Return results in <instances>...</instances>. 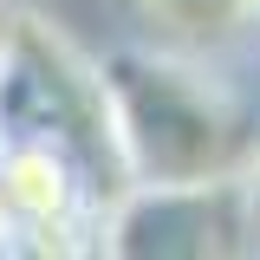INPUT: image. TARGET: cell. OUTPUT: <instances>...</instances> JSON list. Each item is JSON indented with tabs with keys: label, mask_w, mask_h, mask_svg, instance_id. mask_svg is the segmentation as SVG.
Listing matches in <instances>:
<instances>
[{
	"label": "cell",
	"mask_w": 260,
	"mask_h": 260,
	"mask_svg": "<svg viewBox=\"0 0 260 260\" xmlns=\"http://www.w3.org/2000/svg\"><path fill=\"white\" fill-rule=\"evenodd\" d=\"M234 59H195L162 46H130L104 65L111 124L130 182H221L260 156L254 104L228 78Z\"/></svg>",
	"instance_id": "6da1fadb"
},
{
	"label": "cell",
	"mask_w": 260,
	"mask_h": 260,
	"mask_svg": "<svg viewBox=\"0 0 260 260\" xmlns=\"http://www.w3.org/2000/svg\"><path fill=\"white\" fill-rule=\"evenodd\" d=\"M7 247H20V215H13L7 195H0V254H7Z\"/></svg>",
	"instance_id": "3957f363"
},
{
	"label": "cell",
	"mask_w": 260,
	"mask_h": 260,
	"mask_svg": "<svg viewBox=\"0 0 260 260\" xmlns=\"http://www.w3.org/2000/svg\"><path fill=\"white\" fill-rule=\"evenodd\" d=\"M143 46L195 59H260V0H117Z\"/></svg>",
	"instance_id": "7a4b0ae2"
},
{
	"label": "cell",
	"mask_w": 260,
	"mask_h": 260,
	"mask_svg": "<svg viewBox=\"0 0 260 260\" xmlns=\"http://www.w3.org/2000/svg\"><path fill=\"white\" fill-rule=\"evenodd\" d=\"M7 26H13V13L0 7V65H7Z\"/></svg>",
	"instance_id": "277c9868"
}]
</instances>
